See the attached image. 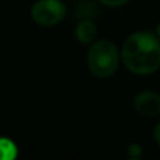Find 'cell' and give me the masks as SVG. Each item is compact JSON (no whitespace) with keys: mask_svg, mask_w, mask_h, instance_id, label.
I'll use <instances>...</instances> for the list:
<instances>
[{"mask_svg":"<svg viewBox=\"0 0 160 160\" xmlns=\"http://www.w3.org/2000/svg\"><path fill=\"white\" fill-rule=\"evenodd\" d=\"M17 158V146L7 138H0V160H13Z\"/></svg>","mask_w":160,"mask_h":160,"instance_id":"52a82bcc","label":"cell"},{"mask_svg":"<svg viewBox=\"0 0 160 160\" xmlns=\"http://www.w3.org/2000/svg\"><path fill=\"white\" fill-rule=\"evenodd\" d=\"M125 68L135 75H152L160 68V39L148 31L133 32L125 39L121 49Z\"/></svg>","mask_w":160,"mask_h":160,"instance_id":"6da1fadb","label":"cell"},{"mask_svg":"<svg viewBox=\"0 0 160 160\" xmlns=\"http://www.w3.org/2000/svg\"><path fill=\"white\" fill-rule=\"evenodd\" d=\"M156 35H158L159 39H160V24L158 25V28H156Z\"/></svg>","mask_w":160,"mask_h":160,"instance_id":"8fae6325","label":"cell"},{"mask_svg":"<svg viewBox=\"0 0 160 160\" xmlns=\"http://www.w3.org/2000/svg\"><path fill=\"white\" fill-rule=\"evenodd\" d=\"M128 152V156L132 159H138L142 156V153H143V150H142V146L139 143H131L129 146H128L127 149Z\"/></svg>","mask_w":160,"mask_h":160,"instance_id":"ba28073f","label":"cell"},{"mask_svg":"<svg viewBox=\"0 0 160 160\" xmlns=\"http://www.w3.org/2000/svg\"><path fill=\"white\" fill-rule=\"evenodd\" d=\"M153 136H155L156 143L160 146V121L158 122V125L155 127V129H153Z\"/></svg>","mask_w":160,"mask_h":160,"instance_id":"30bf717a","label":"cell"},{"mask_svg":"<svg viewBox=\"0 0 160 160\" xmlns=\"http://www.w3.org/2000/svg\"><path fill=\"white\" fill-rule=\"evenodd\" d=\"M98 2L105 6H110V7H119V6H124L125 3H128L129 0H98Z\"/></svg>","mask_w":160,"mask_h":160,"instance_id":"9c48e42d","label":"cell"},{"mask_svg":"<svg viewBox=\"0 0 160 160\" xmlns=\"http://www.w3.org/2000/svg\"><path fill=\"white\" fill-rule=\"evenodd\" d=\"M97 32L98 30L93 20H80V22L76 25L75 37L82 44H91L97 38Z\"/></svg>","mask_w":160,"mask_h":160,"instance_id":"5b68a950","label":"cell"},{"mask_svg":"<svg viewBox=\"0 0 160 160\" xmlns=\"http://www.w3.org/2000/svg\"><path fill=\"white\" fill-rule=\"evenodd\" d=\"M121 53L115 44L107 39L94 42L87 53L88 70L98 79H107L118 69Z\"/></svg>","mask_w":160,"mask_h":160,"instance_id":"7a4b0ae2","label":"cell"},{"mask_svg":"<svg viewBox=\"0 0 160 160\" xmlns=\"http://www.w3.org/2000/svg\"><path fill=\"white\" fill-rule=\"evenodd\" d=\"M133 108L142 117L153 118L160 115V94L153 90H143L133 98Z\"/></svg>","mask_w":160,"mask_h":160,"instance_id":"277c9868","label":"cell"},{"mask_svg":"<svg viewBox=\"0 0 160 160\" xmlns=\"http://www.w3.org/2000/svg\"><path fill=\"white\" fill-rule=\"evenodd\" d=\"M66 16V7L61 0H38L31 8V17L38 25L52 27Z\"/></svg>","mask_w":160,"mask_h":160,"instance_id":"3957f363","label":"cell"},{"mask_svg":"<svg viewBox=\"0 0 160 160\" xmlns=\"http://www.w3.org/2000/svg\"><path fill=\"white\" fill-rule=\"evenodd\" d=\"M98 13H100L98 6L93 0H82L76 6L75 10V14L79 20H93L98 16Z\"/></svg>","mask_w":160,"mask_h":160,"instance_id":"8992f818","label":"cell"}]
</instances>
